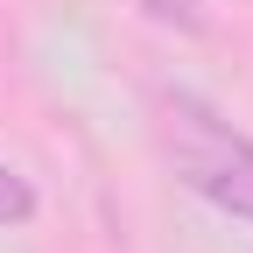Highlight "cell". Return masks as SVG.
<instances>
[{
  "instance_id": "obj_2",
  "label": "cell",
  "mask_w": 253,
  "mask_h": 253,
  "mask_svg": "<svg viewBox=\"0 0 253 253\" xmlns=\"http://www.w3.org/2000/svg\"><path fill=\"white\" fill-rule=\"evenodd\" d=\"M28 218H36V190H28V176L0 162V225H28Z\"/></svg>"
},
{
  "instance_id": "obj_3",
  "label": "cell",
  "mask_w": 253,
  "mask_h": 253,
  "mask_svg": "<svg viewBox=\"0 0 253 253\" xmlns=\"http://www.w3.org/2000/svg\"><path fill=\"white\" fill-rule=\"evenodd\" d=\"M141 14L162 28H183V36H204V0H141Z\"/></svg>"
},
{
  "instance_id": "obj_1",
  "label": "cell",
  "mask_w": 253,
  "mask_h": 253,
  "mask_svg": "<svg viewBox=\"0 0 253 253\" xmlns=\"http://www.w3.org/2000/svg\"><path fill=\"white\" fill-rule=\"evenodd\" d=\"M155 141L197 197H211L232 218H253V141L232 120H218L197 91H162L155 99Z\"/></svg>"
}]
</instances>
